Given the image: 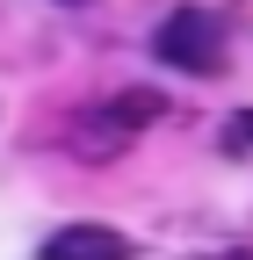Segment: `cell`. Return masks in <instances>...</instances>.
<instances>
[{
    "label": "cell",
    "instance_id": "1",
    "mask_svg": "<svg viewBox=\"0 0 253 260\" xmlns=\"http://www.w3.org/2000/svg\"><path fill=\"white\" fill-rule=\"evenodd\" d=\"M152 51H160V65H174V73H225V15L210 8H174L160 22V37H152Z\"/></svg>",
    "mask_w": 253,
    "mask_h": 260
},
{
    "label": "cell",
    "instance_id": "2",
    "mask_svg": "<svg viewBox=\"0 0 253 260\" xmlns=\"http://www.w3.org/2000/svg\"><path fill=\"white\" fill-rule=\"evenodd\" d=\"M44 260H131V239L116 224H58L44 239Z\"/></svg>",
    "mask_w": 253,
    "mask_h": 260
},
{
    "label": "cell",
    "instance_id": "3",
    "mask_svg": "<svg viewBox=\"0 0 253 260\" xmlns=\"http://www.w3.org/2000/svg\"><path fill=\"white\" fill-rule=\"evenodd\" d=\"M232 145H253V109H239V116H232Z\"/></svg>",
    "mask_w": 253,
    "mask_h": 260
},
{
    "label": "cell",
    "instance_id": "4",
    "mask_svg": "<svg viewBox=\"0 0 253 260\" xmlns=\"http://www.w3.org/2000/svg\"><path fill=\"white\" fill-rule=\"evenodd\" d=\"M66 8H80V0H66Z\"/></svg>",
    "mask_w": 253,
    "mask_h": 260
}]
</instances>
